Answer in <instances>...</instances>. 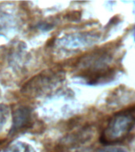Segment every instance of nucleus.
<instances>
[{
    "label": "nucleus",
    "mask_w": 135,
    "mask_h": 152,
    "mask_svg": "<svg viewBox=\"0 0 135 152\" xmlns=\"http://www.w3.org/2000/svg\"><path fill=\"white\" fill-rule=\"evenodd\" d=\"M9 113L10 109L8 106L6 104H0V132L7 123Z\"/></svg>",
    "instance_id": "39448f33"
},
{
    "label": "nucleus",
    "mask_w": 135,
    "mask_h": 152,
    "mask_svg": "<svg viewBox=\"0 0 135 152\" xmlns=\"http://www.w3.org/2000/svg\"><path fill=\"white\" fill-rule=\"evenodd\" d=\"M32 122V110L30 107L18 106L13 111V124L10 133L16 134L29 128Z\"/></svg>",
    "instance_id": "7ed1b4c3"
},
{
    "label": "nucleus",
    "mask_w": 135,
    "mask_h": 152,
    "mask_svg": "<svg viewBox=\"0 0 135 152\" xmlns=\"http://www.w3.org/2000/svg\"><path fill=\"white\" fill-rule=\"evenodd\" d=\"M135 126V108L126 109L112 116L102 133L101 140L105 143H113L126 137Z\"/></svg>",
    "instance_id": "f257e3e1"
},
{
    "label": "nucleus",
    "mask_w": 135,
    "mask_h": 152,
    "mask_svg": "<svg viewBox=\"0 0 135 152\" xmlns=\"http://www.w3.org/2000/svg\"><path fill=\"white\" fill-rule=\"evenodd\" d=\"M6 152H34L30 146L23 142H15L10 145L7 149Z\"/></svg>",
    "instance_id": "20e7f679"
},
{
    "label": "nucleus",
    "mask_w": 135,
    "mask_h": 152,
    "mask_svg": "<svg viewBox=\"0 0 135 152\" xmlns=\"http://www.w3.org/2000/svg\"><path fill=\"white\" fill-rule=\"evenodd\" d=\"M57 76L58 74L53 71H45L39 74L27 82L22 86L21 91L25 94H29V96H38L54 84Z\"/></svg>",
    "instance_id": "f03ea898"
},
{
    "label": "nucleus",
    "mask_w": 135,
    "mask_h": 152,
    "mask_svg": "<svg viewBox=\"0 0 135 152\" xmlns=\"http://www.w3.org/2000/svg\"><path fill=\"white\" fill-rule=\"evenodd\" d=\"M98 152H127L126 150L122 149L121 147H107L103 149L99 150Z\"/></svg>",
    "instance_id": "423d86ee"
}]
</instances>
